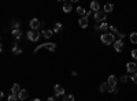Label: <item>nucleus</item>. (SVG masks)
Returning a JSON list of instances; mask_svg holds the SVG:
<instances>
[{
    "instance_id": "2eb2a0df",
    "label": "nucleus",
    "mask_w": 137,
    "mask_h": 101,
    "mask_svg": "<svg viewBox=\"0 0 137 101\" xmlns=\"http://www.w3.org/2000/svg\"><path fill=\"white\" fill-rule=\"evenodd\" d=\"M18 98L23 101V100H26L28 98V90H21V93L18 94Z\"/></svg>"
},
{
    "instance_id": "473e14b6",
    "label": "nucleus",
    "mask_w": 137,
    "mask_h": 101,
    "mask_svg": "<svg viewBox=\"0 0 137 101\" xmlns=\"http://www.w3.org/2000/svg\"><path fill=\"white\" fill-rule=\"evenodd\" d=\"M71 75H73V77H77V75H78V72H77V71H73Z\"/></svg>"
},
{
    "instance_id": "9b49d317",
    "label": "nucleus",
    "mask_w": 137,
    "mask_h": 101,
    "mask_svg": "<svg viewBox=\"0 0 137 101\" xmlns=\"http://www.w3.org/2000/svg\"><path fill=\"white\" fill-rule=\"evenodd\" d=\"M108 30H110V26L107 25V22H102V23H100V32H102L103 34H106Z\"/></svg>"
},
{
    "instance_id": "423d86ee",
    "label": "nucleus",
    "mask_w": 137,
    "mask_h": 101,
    "mask_svg": "<svg viewBox=\"0 0 137 101\" xmlns=\"http://www.w3.org/2000/svg\"><path fill=\"white\" fill-rule=\"evenodd\" d=\"M126 70H128V72H130V74H134V72H137V64L134 62H129L128 64H126Z\"/></svg>"
},
{
    "instance_id": "1a4fd4ad",
    "label": "nucleus",
    "mask_w": 137,
    "mask_h": 101,
    "mask_svg": "<svg viewBox=\"0 0 137 101\" xmlns=\"http://www.w3.org/2000/svg\"><path fill=\"white\" fill-rule=\"evenodd\" d=\"M71 8H73V3L71 2H65L63 3V12H70L71 11Z\"/></svg>"
},
{
    "instance_id": "dca6fc26",
    "label": "nucleus",
    "mask_w": 137,
    "mask_h": 101,
    "mask_svg": "<svg viewBox=\"0 0 137 101\" xmlns=\"http://www.w3.org/2000/svg\"><path fill=\"white\" fill-rule=\"evenodd\" d=\"M61 32H62V23L56 22L53 25V33H61Z\"/></svg>"
},
{
    "instance_id": "7c9ffc66",
    "label": "nucleus",
    "mask_w": 137,
    "mask_h": 101,
    "mask_svg": "<svg viewBox=\"0 0 137 101\" xmlns=\"http://www.w3.org/2000/svg\"><path fill=\"white\" fill-rule=\"evenodd\" d=\"M132 58L134 59V60H137V49H133L132 50Z\"/></svg>"
},
{
    "instance_id": "f704fd0d",
    "label": "nucleus",
    "mask_w": 137,
    "mask_h": 101,
    "mask_svg": "<svg viewBox=\"0 0 137 101\" xmlns=\"http://www.w3.org/2000/svg\"><path fill=\"white\" fill-rule=\"evenodd\" d=\"M33 101H40V98H34V100H33Z\"/></svg>"
},
{
    "instance_id": "f3484780",
    "label": "nucleus",
    "mask_w": 137,
    "mask_h": 101,
    "mask_svg": "<svg viewBox=\"0 0 137 101\" xmlns=\"http://www.w3.org/2000/svg\"><path fill=\"white\" fill-rule=\"evenodd\" d=\"M129 40H130V42L132 44H137V33H130V36H129Z\"/></svg>"
},
{
    "instance_id": "393cba45",
    "label": "nucleus",
    "mask_w": 137,
    "mask_h": 101,
    "mask_svg": "<svg viewBox=\"0 0 137 101\" xmlns=\"http://www.w3.org/2000/svg\"><path fill=\"white\" fill-rule=\"evenodd\" d=\"M112 10H114V6H112V4H106L104 6V11L106 12H111Z\"/></svg>"
},
{
    "instance_id": "2f4dec72",
    "label": "nucleus",
    "mask_w": 137,
    "mask_h": 101,
    "mask_svg": "<svg viewBox=\"0 0 137 101\" xmlns=\"http://www.w3.org/2000/svg\"><path fill=\"white\" fill-rule=\"evenodd\" d=\"M116 36H118V37H119V40H122V38H123V37H125V34H123V33H118V34H116Z\"/></svg>"
},
{
    "instance_id": "a878e982",
    "label": "nucleus",
    "mask_w": 137,
    "mask_h": 101,
    "mask_svg": "<svg viewBox=\"0 0 137 101\" xmlns=\"http://www.w3.org/2000/svg\"><path fill=\"white\" fill-rule=\"evenodd\" d=\"M19 98H18V96L16 94H10L8 96V101H18Z\"/></svg>"
},
{
    "instance_id": "c85d7f7f",
    "label": "nucleus",
    "mask_w": 137,
    "mask_h": 101,
    "mask_svg": "<svg viewBox=\"0 0 137 101\" xmlns=\"http://www.w3.org/2000/svg\"><path fill=\"white\" fill-rule=\"evenodd\" d=\"M119 90H118V87H110V90H108V93H118Z\"/></svg>"
},
{
    "instance_id": "bb28decb",
    "label": "nucleus",
    "mask_w": 137,
    "mask_h": 101,
    "mask_svg": "<svg viewBox=\"0 0 137 101\" xmlns=\"http://www.w3.org/2000/svg\"><path fill=\"white\" fill-rule=\"evenodd\" d=\"M128 81H129V75H122V77H121V82L126 83Z\"/></svg>"
},
{
    "instance_id": "9d476101",
    "label": "nucleus",
    "mask_w": 137,
    "mask_h": 101,
    "mask_svg": "<svg viewBox=\"0 0 137 101\" xmlns=\"http://www.w3.org/2000/svg\"><path fill=\"white\" fill-rule=\"evenodd\" d=\"M107 82H108L110 87H116V77L115 75H110Z\"/></svg>"
},
{
    "instance_id": "f257e3e1",
    "label": "nucleus",
    "mask_w": 137,
    "mask_h": 101,
    "mask_svg": "<svg viewBox=\"0 0 137 101\" xmlns=\"http://www.w3.org/2000/svg\"><path fill=\"white\" fill-rule=\"evenodd\" d=\"M100 40H102L103 44H112L115 42V36L112 34V33H106V34H102V37H100Z\"/></svg>"
},
{
    "instance_id": "cd10ccee",
    "label": "nucleus",
    "mask_w": 137,
    "mask_h": 101,
    "mask_svg": "<svg viewBox=\"0 0 137 101\" xmlns=\"http://www.w3.org/2000/svg\"><path fill=\"white\" fill-rule=\"evenodd\" d=\"M110 30H111V32H112V34H114V33H115V34H118V29H116L115 28V26H110Z\"/></svg>"
},
{
    "instance_id": "72a5a7b5",
    "label": "nucleus",
    "mask_w": 137,
    "mask_h": 101,
    "mask_svg": "<svg viewBox=\"0 0 137 101\" xmlns=\"http://www.w3.org/2000/svg\"><path fill=\"white\" fill-rule=\"evenodd\" d=\"M47 101H55V98H53V97H48V100Z\"/></svg>"
},
{
    "instance_id": "7ed1b4c3",
    "label": "nucleus",
    "mask_w": 137,
    "mask_h": 101,
    "mask_svg": "<svg viewBox=\"0 0 137 101\" xmlns=\"http://www.w3.org/2000/svg\"><path fill=\"white\" fill-rule=\"evenodd\" d=\"M106 18H107V15H106V11L104 10H99V11H96L95 12V21L96 22H104L106 21Z\"/></svg>"
},
{
    "instance_id": "4be33fe9",
    "label": "nucleus",
    "mask_w": 137,
    "mask_h": 101,
    "mask_svg": "<svg viewBox=\"0 0 137 101\" xmlns=\"http://www.w3.org/2000/svg\"><path fill=\"white\" fill-rule=\"evenodd\" d=\"M77 12H78V14L81 15L82 18H84V16L86 15V12H88V11H85V8H84V7H77Z\"/></svg>"
},
{
    "instance_id": "f03ea898",
    "label": "nucleus",
    "mask_w": 137,
    "mask_h": 101,
    "mask_svg": "<svg viewBox=\"0 0 137 101\" xmlns=\"http://www.w3.org/2000/svg\"><path fill=\"white\" fill-rule=\"evenodd\" d=\"M41 48H45V49H48L49 52H53V50L56 49V44H53V42H45V44H41V45H38L37 48L34 49V52H38Z\"/></svg>"
},
{
    "instance_id": "b1692460",
    "label": "nucleus",
    "mask_w": 137,
    "mask_h": 101,
    "mask_svg": "<svg viewBox=\"0 0 137 101\" xmlns=\"http://www.w3.org/2000/svg\"><path fill=\"white\" fill-rule=\"evenodd\" d=\"M63 101H74V96H71V94H66V96H63Z\"/></svg>"
},
{
    "instance_id": "5701e85b",
    "label": "nucleus",
    "mask_w": 137,
    "mask_h": 101,
    "mask_svg": "<svg viewBox=\"0 0 137 101\" xmlns=\"http://www.w3.org/2000/svg\"><path fill=\"white\" fill-rule=\"evenodd\" d=\"M21 52H22V49L18 48V45H16V44H14V46H12V53H14V55H19Z\"/></svg>"
},
{
    "instance_id": "20e7f679",
    "label": "nucleus",
    "mask_w": 137,
    "mask_h": 101,
    "mask_svg": "<svg viewBox=\"0 0 137 101\" xmlns=\"http://www.w3.org/2000/svg\"><path fill=\"white\" fill-rule=\"evenodd\" d=\"M28 38L30 40V41H38V38H40V33L38 32H36V30H30V32L28 33Z\"/></svg>"
},
{
    "instance_id": "0eeeda50",
    "label": "nucleus",
    "mask_w": 137,
    "mask_h": 101,
    "mask_svg": "<svg viewBox=\"0 0 137 101\" xmlns=\"http://www.w3.org/2000/svg\"><path fill=\"white\" fill-rule=\"evenodd\" d=\"M53 90H55L56 96H65V89H63L61 85H55L53 86Z\"/></svg>"
},
{
    "instance_id": "f8f14e48",
    "label": "nucleus",
    "mask_w": 137,
    "mask_h": 101,
    "mask_svg": "<svg viewBox=\"0 0 137 101\" xmlns=\"http://www.w3.org/2000/svg\"><path fill=\"white\" fill-rule=\"evenodd\" d=\"M78 25H80V28L85 29L86 26H88V18H86V16H84V18H81V19L78 21Z\"/></svg>"
},
{
    "instance_id": "4468645a",
    "label": "nucleus",
    "mask_w": 137,
    "mask_h": 101,
    "mask_svg": "<svg viewBox=\"0 0 137 101\" xmlns=\"http://www.w3.org/2000/svg\"><path fill=\"white\" fill-rule=\"evenodd\" d=\"M100 92L102 93H104V92H108L110 90V85H108V82H103L102 85H100Z\"/></svg>"
},
{
    "instance_id": "ddd939ff",
    "label": "nucleus",
    "mask_w": 137,
    "mask_h": 101,
    "mask_svg": "<svg viewBox=\"0 0 137 101\" xmlns=\"http://www.w3.org/2000/svg\"><path fill=\"white\" fill-rule=\"evenodd\" d=\"M19 93H21L19 85H18V83H14V85H12V87H11V94H16V96H18Z\"/></svg>"
},
{
    "instance_id": "c756f323",
    "label": "nucleus",
    "mask_w": 137,
    "mask_h": 101,
    "mask_svg": "<svg viewBox=\"0 0 137 101\" xmlns=\"http://www.w3.org/2000/svg\"><path fill=\"white\" fill-rule=\"evenodd\" d=\"M130 78H132V81H133V82H134L136 85H137V72H134L132 77H130Z\"/></svg>"
},
{
    "instance_id": "39448f33",
    "label": "nucleus",
    "mask_w": 137,
    "mask_h": 101,
    "mask_svg": "<svg viewBox=\"0 0 137 101\" xmlns=\"http://www.w3.org/2000/svg\"><path fill=\"white\" fill-rule=\"evenodd\" d=\"M29 25H30V28H32L33 30H36V29H38L40 26H43V25H44V22H40L37 18H33V19H30Z\"/></svg>"
},
{
    "instance_id": "6e6552de",
    "label": "nucleus",
    "mask_w": 137,
    "mask_h": 101,
    "mask_svg": "<svg viewBox=\"0 0 137 101\" xmlns=\"http://www.w3.org/2000/svg\"><path fill=\"white\" fill-rule=\"evenodd\" d=\"M114 49L116 50V52H121V50L123 49V41L122 40H116V41L114 42Z\"/></svg>"
},
{
    "instance_id": "a211bd4d",
    "label": "nucleus",
    "mask_w": 137,
    "mask_h": 101,
    "mask_svg": "<svg viewBox=\"0 0 137 101\" xmlns=\"http://www.w3.org/2000/svg\"><path fill=\"white\" fill-rule=\"evenodd\" d=\"M91 8H92V11H99V10H100V6H99V3L97 2H92L91 3Z\"/></svg>"
},
{
    "instance_id": "412c9836",
    "label": "nucleus",
    "mask_w": 137,
    "mask_h": 101,
    "mask_svg": "<svg viewBox=\"0 0 137 101\" xmlns=\"http://www.w3.org/2000/svg\"><path fill=\"white\" fill-rule=\"evenodd\" d=\"M19 26H21V22H18V21H11V28L14 29V30H18L19 29Z\"/></svg>"
},
{
    "instance_id": "aec40b11",
    "label": "nucleus",
    "mask_w": 137,
    "mask_h": 101,
    "mask_svg": "<svg viewBox=\"0 0 137 101\" xmlns=\"http://www.w3.org/2000/svg\"><path fill=\"white\" fill-rule=\"evenodd\" d=\"M43 37H45V38H49V37H52V34H53V32L52 30H43Z\"/></svg>"
},
{
    "instance_id": "6ab92c4d",
    "label": "nucleus",
    "mask_w": 137,
    "mask_h": 101,
    "mask_svg": "<svg viewBox=\"0 0 137 101\" xmlns=\"http://www.w3.org/2000/svg\"><path fill=\"white\" fill-rule=\"evenodd\" d=\"M12 36H14L16 40H21V37H22V32H21L19 29H18V30H12Z\"/></svg>"
}]
</instances>
